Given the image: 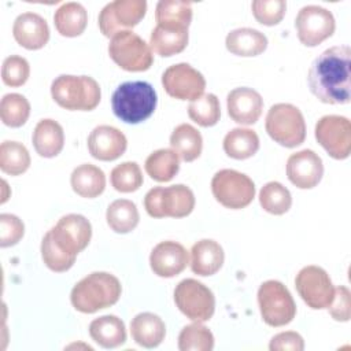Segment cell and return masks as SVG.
<instances>
[{
    "mask_svg": "<svg viewBox=\"0 0 351 351\" xmlns=\"http://www.w3.org/2000/svg\"><path fill=\"white\" fill-rule=\"evenodd\" d=\"M55 243L67 254L77 256L92 237V225L81 214L63 215L49 230Z\"/></svg>",
    "mask_w": 351,
    "mask_h": 351,
    "instance_id": "2e32d148",
    "label": "cell"
},
{
    "mask_svg": "<svg viewBox=\"0 0 351 351\" xmlns=\"http://www.w3.org/2000/svg\"><path fill=\"white\" fill-rule=\"evenodd\" d=\"M211 192L215 200L223 207L240 210L254 200L255 184L244 173L233 169H222L211 180Z\"/></svg>",
    "mask_w": 351,
    "mask_h": 351,
    "instance_id": "ba28073f",
    "label": "cell"
},
{
    "mask_svg": "<svg viewBox=\"0 0 351 351\" xmlns=\"http://www.w3.org/2000/svg\"><path fill=\"white\" fill-rule=\"evenodd\" d=\"M70 184L73 191L81 197L93 199L103 193L106 188V174L100 167L84 163L73 170Z\"/></svg>",
    "mask_w": 351,
    "mask_h": 351,
    "instance_id": "4316f807",
    "label": "cell"
},
{
    "mask_svg": "<svg viewBox=\"0 0 351 351\" xmlns=\"http://www.w3.org/2000/svg\"><path fill=\"white\" fill-rule=\"evenodd\" d=\"M178 348L181 351H211L214 335L202 322L189 324L178 335Z\"/></svg>",
    "mask_w": 351,
    "mask_h": 351,
    "instance_id": "74e56055",
    "label": "cell"
},
{
    "mask_svg": "<svg viewBox=\"0 0 351 351\" xmlns=\"http://www.w3.org/2000/svg\"><path fill=\"white\" fill-rule=\"evenodd\" d=\"M251 10L254 18L259 23L274 26L284 18L287 3L284 0H255L251 4Z\"/></svg>",
    "mask_w": 351,
    "mask_h": 351,
    "instance_id": "7bdbcfd3",
    "label": "cell"
},
{
    "mask_svg": "<svg viewBox=\"0 0 351 351\" xmlns=\"http://www.w3.org/2000/svg\"><path fill=\"white\" fill-rule=\"evenodd\" d=\"M299 41L306 47H317L329 38L336 27L333 14L319 5H304L295 18Z\"/></svg>",
    "mask_w": 351,
    "mask_h": 351,
    "instance_id": "5bb4252c",
    "label": "cell"
},
{
    "mask_svg": "<svg viewBox=\"0 0 351 351\" xmlns=\"http://www.w3.org/2000/svg\"><path fill=\"white\" fill-rule=\"evenodd\" d=\"M144 207L152 218H184L195 208V195L184 184L155 186L147 192Z\"/></svg>",
    "mask_w": 351,
    "mask_h": 351,
    "instance_id": "5b68a950",
    "label": "cell"
},
{
    "mask_svg": "<svg viewBox=\"0 0 351 351\" xmlns=\"http://www.w3.org/2000/svg\"><path fill=\"white\" fill-rule=\"evenodd\" d=\"M41 258L45 266L56 273L67 271L75 262L77 256L64 252L53 240L51 232L48 230L41 240Z\"/></svg>",
    "mask_w": 351,
    "mask_h": 351,
    "instance_id": "60d3db41",
    "label": "cell"
},
{
    "mask_svg": "<svg viewBox=\"0 0 351 351\" xmlns=\"http://www.w3.org/2000/svg\"><path fill=\"white\" fill-rule=\"evenodd\" d=\"M108 55L121 69L132 73L145 71L154 63L151 47L132 30L119 32L111 37Z\"/></svg>",
    "mask_w": 351,
    "mask_h": 351,
    "instance_id": "9c48e42d",
    "label": "cell"
},
{
    "mask_svg": "<svg viewBox=\"0 0 351 351\" xmlns=\"http://www.w3.org/2000/svg\"><path fill=\"white\" fill-rule=\"evenodd\" d=\"M145 0H115L103 7L99 14V27L103 36L114 37L119 32L138 25L145 16Z\"/></svg>",
    "mask_w": 351,
    "mask_h": 351,
    "instance_id": "7c38bea8",
    "label": "cell"
},
{
    "mask_svg": "<svg viewBox=\"0 0 351 351\" xmlns=\"http://www.w3.org/2000/svg\"><path fill=\"white\" fill-rule=\"evenodd\" d=\"M322 176V159L313 149L295 152L287 160V177L296 188L311 189L318 185Z\"/></svg>",
    "mask_w": 351,
    "mask_h": 351,
    "instance_id": "e0dca14e",
    "label": "cell"
},
{
    "mask_svg": "<svg viewBox=\"0 0 351 351\" xmlns=\"http://www.w3.org/2000/svg\"><path fill=\"white\" fill-rule=\"evenodd\" d=\"M270 351H302L304 350L303 337L293 330L277 333L271 337L269 344Z\"/></svg>",
    "mask_w": 351,
    "mask_h": 351,
    "instance_id": "bcb514c9",
    "label": "cell"
},
{
    "mask_svg": "<svg viewBox=\"0 0 351 351\" xmlns=\"http://www.w3.org/2000/svg\"><path fill=\"white\" fill-rule=\"evenodd\" d=\"M27 148L18 141H3L0 145V169L10 176L23 174L30 166Z\"/></svg>",
    "mask_w": 351,
    "mask_h": 351,
    "instance_id": "e575fe53",
    "label": "cell"
},
{
    "mask_svg": "<svg viewBox=\"0 0 351 351\" xmlns=\"http://www.w3.org/2000/svg\"><path fill=\"white\" fill-rule=\"evenodd\" d=\"M53 22L59 34L64 37H77L82 34L86 27L88 12L80 3H64L55 11Z\"/></svg>",
    "mask_w": 351,
    "mask_h": 351,
    "instance_id": "83f0119b",
    "label": "cell"
},
{
    "mask_svg": "<svg viewBox=\"0 0 351 351\" xmlns=\"http://www.w3.org/2000/svg\"><path fill=\"white\" fill-rule=\"evenodd\" d=\"M126 148V136L110 125H99L88 136L89 154L97 160H115L125 154Z\"/></svg>",
    "mask_w": 351,
    "mask_h": 351,
    "instance_id": "d6986e66",
    "label": "cell"
},
{
    "mask_svg": "<svg viewBox=\"0 0 351 351\" xmlns=\"http://www.w3.org/2000/svg\"><path fill=\"white\" fill-rule=\"evenodd\" d=\"M106 219L108 226L115 233H129L132 232L140 221V214L136 204L128 199L114 200L106 213Z\"/></svg>",
    "mask_w": 351,
    "mask_h": 351,
    "instance_id": "836d02e7",
    "label": "cell"
},
{
    "mask_svg": "<svg viewBox=\"0 0 351 351\" xmlns=\"http://www.w3.org/2000/svg\"><path fill=\"white\" fill-rule=\"evenodd\" d=\"M267 134L280 145L293 148L306 138V122L300 110L289 103H277L266 115Z\"/></svg>",
    "mask_w": 351,
    "mask_h": 351,
    "instance_id": "8992f818",
    "label": "cell"
},
{
    "mask_svg": "<svg viewBox=\"0 0 351 351\" xmlns=\"http://www.w3.org/2000/svg\"><path fill=\"white\" fill-rule=\"evenodd\" d=\"M121 293L122 285L114 274L93 271L73 287L70 300L77 311L92 314L115 304Z\"/></svg>",
    "mask_w": 351,
    "mask_h": 351,
    "instance_id": "7a4b0ae2",
    "label": "cell"
},
{
    "mask_svg": "<svg viewBox=\"0 0 351 351\" xmlns=\"http://www.w3.org/2000/svg\"><path fill=\"white\" fill-rule=\"evenodd\" d=\"M295 287L303 302L313 310L328 308L335 295L329 274L315 265H308L299 270L295 277Z\"/></svg>",
    "mask_w": 351,
    "mask_h": 351,
    "instance_id": "8fae6325",
    "label": "cell"
},
{
    "mask_svg": "<svg viewBox=\"0 0 351 351\" xmlns=\"http://www.w3.org/2000/svg\"><path fill=\"white\" fill-rule=\"evenodd\" d=\"M318 144L337 160L347 159L351 151V123L341 115L321 117L314 129Z\"/></svg>",
    "mask_w": 351,
    "mask_h": 351,
    "instance_id": "4fadbf2b",
    "label": "cell"
},
{
    "mask_svg": "<svg viewBox=\"0 0 351 351\" xmlns=\"http://www.w3.org/2000/svg\"><path fill=\"white\" fill-rule=\"evenodd\" d=\"M162 85L169 96L178 100H196L204 95L206 80L200 71L188 63H177L165 70Z\"/></svg>",
    "mask_w": 351,
    "mask_h": 351,
    "instance_id": "9a60e30c",
    "label": "cell"
},
{
    "mask_svg": "<svg viewBox=\"0 0 351 351\" xmlns=\"http://www.w3.org/2000/svg\"><path fill=\"white\" fill-rule=\"evenodd\" d=\"M51 96L62 108L92 111L100 103L101 90L97 81L89 75L62 74L52 81Z\"/></svg>",
    "mask_w": 351,
    "mask_h": 351,
    "instance_id": "277c9868",
    "label": "cell"
},
{
    "mask_svg": "<svg viewBox=\"0 0 351 351\" xmlns=\"http://www.w3.org/2000/svg\"><path fill=\"white\" fill-rule=\"evenodd\" d=\"M189 263V255L186 248L177 241H160L156 244L149 255L151 270L163 278H170L186 267Z\"/></svg>",
    "mask_w": 351,
    "mask_h": 351,
    "instance_id": "ac0fdd59",
    "label": "cell"
},
{
    "mask_svg": "<svg viewBox=\"0 0 351 351\" xmlns=\"http://www.w3.org/2000/svg\"><path fill=\"white\" fill-rule=\"evenodd\" d=\"M12 34L15 41L30 51L43 48L49 40V27L47 21L36 12H23L16 16Z\"/></svg>",
    "mask_w": 351,
    "mask_h": 351,
    "instance_id": "44dd1931",
    "label": "cell"
},
{
    "mask_svg": "<svg viewBox=\"0 0 351 351\" xmlns=\"http://www.w3.org/2000/svg\"><path fill=\"white\" fill-rule=\"evenodd\" d=\"M259 203L265 211L273 215H282L291 208L292 196L281 182L270 181L259 191Z\"/></svg>",
    "mask_w": 351,
    "mask_h": 351,
    "instance_id": "d590c367",
    "label": "cell"
},
{
    "mask_svg": "<svg viewBox=\"0 0 351 351\" xmlns=\"http://www.w3.org/2000/svg\"><path fill=\"white\" fill-rule=\"evenodd\" d=\"M226 49L237 56H258L267 48V37L252 27H240L228 33Z\"/></svg>",
    "mask_w": 351,
    "mask_h": 351,
    "instance_id": "d4e9b609",
    "label": "cell"
},
{
    "mask_svg": "<svg viewBox=\"0 0 351 351\" xmlns=\"http://www.w3.org/2000/svg\"><path fill=\"white\" fill-rule=\"evenodd\" d=\"M170 145L184 162H193L202 154L203 138L196 128L189 123H181L170 134Z\"/></svg>",
    "mask_w": 351,
    "mask_h": 351,
    "instance_id": "f1b7e54d",
    "label": "cell"
},
{
    "mask_svg": "<svg viewBox=\"0 0 351 351\" xmlns=\"http://www.w3.org/2000/svg\"><path fill=\"white\" fill-rule=\"evenodd\" d=\"M329 314L335 321L347 322L351 317V292L347 287L339 285L335 288V295L328 306Z\"/></svg>",
    "mask_w": 351,
    "mask_h": 351,
    "instance_id": "f6af8a7d",
    "label": "cell"
},
{
    "mask_svg": "<svg viewBox=\"0 0 351 351\" xmlns=\"http://www.w3.org/2000/svg\"><path fill=\"white\" fill-rule=\"evenodd\" d=\"M144 167L152 180L167 182L173 180L180 170V156L171 148H160L148 155Z\"/></svg>",
    "mask_w": 351,
    "mask_h": 351,
    "instance_id": "d6a6232c",
    "label": "cell"
},
{
    "mask_svg": "<svg viewBox=\"0 0 351 351\" xmlns=\"http://www.w3.org/2000/svg\"><path fill=\"white\" fill-rule=\"evenodd\" d=\"M30 115V103L23 95L7 93L0 101V118L10 128H21Z\"/></svg>",
    "mask_w": 351,
    "mask_h": 351,
    "instance_id": "8d00e7d4",
    "label": "cell"
},
{
    "mask_svg": "<svg viewBox=\"0 0 351 351\" xmlns=\"http://www.w3.org/2000/svg\"><path fill=\"white\" fill-rule=\"evenodd\" d=\"M348 45H337L318 55L308 70L311 93L326 104H347L351 99Z\"/></svg>",
    "mask_w": 351,
    "mask_h": 351,
    "instance_id": "6da1fadb",
    "label": "cell"
},
{
    "mask_svg": "<svg viewBox=\"0 0 351 351\" xmlns=\"http://www.w3.org/2000/svg\"><path fill=\"white\" fill-rule=\"evenodd\" d=\"M189 118L203 128L214 126L221 117L219 100L214 93H206L188 106Z\"/></svg>",
    "mask_w": 351,
    "mask_h": 351,
    "instance_id": "f35d334b",
    "label": "cell"
},
{
    "mask_svg": "<svg viewBox=\"0 0 351 351\" xmlns=\"http://www.w3.org/2000/svg\"><path fill=\"white\" fill-rule=\"evenodd\" d=\"M229 117L240 125H254L262 115L263 99L259 92L248 86L234 88L228 93Z\"/></svg>",
    "mask_w": 351,
    "mask_h": 351,
    "instance_id": "ffe728a7",
    "label": "cell"
},
{
    "mask_svg": "<svg viewBox=\"0 0 351 351\" xmlns=\"http://www.w3.org/2000/svg\"><path fill=\"white\" fill-rule=\"evenodd\" d=\"M30 75L29 62L19 56L11 55L4 59L1 66V80L7 86H22Z\"/></svg>",
    "mask_w": 351,
    "mask_h": 351,
    "instance_id": "b9f144b4",
    "label": "cell"
},
{
    "mask_svg": "<svg viewBox=\"0 0 351 351\" xmlns=\"http://www.w3.org/2000/svg\"><path fill=\"white\" fill-rule=\"evenodd\" d=\"M36 152L43 158H53L60 154L64 145V132L60 123L45 118L38 121L32 136Z\"/></svg>",
    "mask_w": 351,
    "mask_h": 351,
    "instance_id": "cb8c5ba5",
    "label": "cell"
},
{
    "mask_svg": "<svg viewBox=\"0 0 351 351\" xmlns=\"http://www.w3.org/2000/svg\"><path fill=\"white\" fill-rule=\"evenodd\" d=\"M225 254L219 243L202 239L191 248V269L195 274L207 277L215 274L223 265Z\"/></svg>",
    "mask_w": 351,
    "mask_h": 351,
    "instance_id": "7402d4cb",
    "label": "cell"
},
{
    "mask_svg": "<svg viewBox=\"0 0 351 351\" xmlns=\"http://www.w3.org/2000/svg\"><path fill=\"white\" fill-rule=\"evenodd\" d=\"M89 335L103 348H117L126 341L125 324L112 314L95 318L89 324Z\"/></svg>",
    "mask_w": 351,
    "mask_h": 351,
    "instance_id": "484cf974",
    "label": "cell"
},
{
    "mask_svg": "<svg viewBox=\"0 0 351 351\" xmlns=\"http://www.w3.org/2000/svg\"><path fill=\"white\" fill-rule=\"evenodd\" d=\"M174 302L178 310L193 322H206L215 311L213 291L195 278H185L177 284Z\"/></svg>",
    "mask_w": 351,
    "mask_h": 351,
    "instance_id": "30bf717a",
    "label": "cell"
},
{
    "mask_svg": "<svg viewBox=\"0 0 351 351\" xmlns=\"http://www.w3.org/2000/svg\"><path fill=\"white\" fill-rule=\"evenodd\" d=\"M155 19L158 26L188 30L192 21V4L180 0H160L155 8Z\"/></svg>",
    "mask_w": 351,
    "mask_h": 351,
    "instance_id": "f546056e",
    "label": "cell"
},
{
    "mask_svg": "<svg viewBox=\"0 0 351 351\" xmlns=\"http://www.w3.org/2000/svg\"><path fill=\"white\" fill-rule=\"evenodd\" d=\"M25 233L23 222L14 214H0V247L15 245Z\"/></svg>",
    "mask_w": 351,
    "mask_h": 351,
    "instance_id": "ee69618b",
    "label": "cell"
},
{
    "mask_svg": "<svg viewBox=\"0 0 351 351\" xmlns=\"http://www.w3.org/2000/svg\"><path fill=\"white\" fill-rule=\"evenodd\" d=\"M156 103V92L145 81L123 82L111 96V107L115 117L130 125L148 119L154 114Z\"/></svg>",
    "mask_w": 351,
    "mask_h": 351,
    "instance_id": "3957f363",
    "label": "cell"
},
{
    "mask_svg": "<svg viewBox=\"0 0 351 351\" xmlns=\"http://www.w3.org/2000/svg\"><path fill=\"white\" fill-rule=\"evenodd\" d=\"M222 145L229 158L243 160L254 156L258 152L259 137L252 129L236 128L226 133Z\"/></svg>",
    "mask_w": 351,
    "mask_h": 351,
    "instance_id": "1f68e13d",
    "label": "cell"
},
{
    "mask_svg": "<svg viewBox=\"0 0 351 351\" xmlns=\"http://www.w3.org/2000/svg\"><path fill=\"white\" fill-rule=\"evenodd\" d=\"M130 335L138 346L155 348L165 340L166 325L154 313H140L130 322Z\"/></svg>",
    "mask_w": 351,
    "mask_h": 351,
    "instance_id": "603a6c76",
    "label": "cell"
},
{
    "mask_svg": "<svg viewBox=\"0 0 351 351\" xmlns=\"http://www.w3.org/2000/svg\"><path fill=\"white\" fill-rule=\"evenodd\" d=\"M111 185L115 191L130 193L143 185V173L136 162H123L115 166L110 174Z\"/></svg>",
    "mask_w": 351,
    "mask_h": 351,
    "instance_id": "ab89813d",
    "label": "cell"
},
{
    "mask_svg": "<svg viewBox=\"0 0 351 351\" xmlns=\"http://www.w3.org/2000/svg\"><path fill=\"white\" fill-rule=\"evenodd\" d=\"M258 306L269 326L288 325L296 315V304L288 288L277 280H267L258 289Z\"/></svg>",
    "mask_w": 351,
    "mask_h": 351,
    "instance_id": "52a82bcc",
    "label": "cell"
},
{
    "mask_svg": "<svg viewBox=\"0 0 351 351\" xmlns=\"http://www.w3.org/2000/svg\"><path fill=\"white\" fill-rule=\"evenodd\" d=\"M188 40L189 34L185 29H167L156 25L151 32L149 47L155 53L167 58L182 52L188 45Z\"/></svg>",
    "mask_w": 351,
    "mask_h": 351,
    "instance_id": "4dcf8cb0",
    "label": "cell"
}]
</instances>
